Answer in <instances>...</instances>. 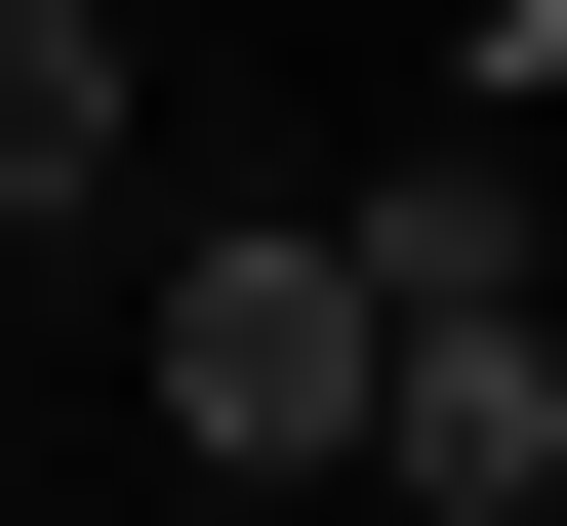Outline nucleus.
<instances>
[{
    "label": "nucleus",
    "mask_w": 567,
    "mask_h": 526,
    "mask_svg": "<svg viewBox=\"0 0 567 526\" xmlns=\"http://www.w3.org/2000/svg\"><path fill=\"white\" fill-rule=\"evenodd\" d=\"M122 364H163V486H284V526H324V486H365V244H163V324H122Z\"/></svg>",
    "instance_id": "1"
},
{
    "label": "nucleus",
    "mask_w": 567,
    "mask_h": 526,
    "mask_svg": "<svg viewBox=\"0 0 567 526\" xmlns=\"http://www.w3.org/2000/svg\"><path fill=\"white\" fill-rule=\"evenodd\" d=\"M365 526H567V324H405L365 364Z\"/></svg>",
    "instance_id": "2"
},
{
    "label": "nucleus",
    "mask_w": 567,
    "mask_h": 526,
    "mask_svg": "<svg viewBox=\"0 0 567 526\" xmlns=\"http://www.w3.org/2000/svg\"><path fill=\"white\" fill-rule=\"evenodd\" d=\"M324 244H365V324H567V244H527V163H365Z\"/></svg>",
    "instance_id": "3"
},
{
    "label": "nucleus",
    "mask_w": 567,
    "mask_h": 526,
    "mask_svg": "<svg viewBox=\"0 0 567 526\" xmlns=\"http://www.w3.org/2000/svg\"><path fill=\"white\" fill-rule=\"evenodd\" d=\"M122 203V0H0V244Z\"/></svg>",
    "instance_id": "4"
},
{
    "label": "nucleus",
    "mask_w": 567,
    "mask_h": 526,
    "mask_svg": "<svg viewBox=\"0 0 567 526\" xmlns=\"http://www.w3.org/2000/svg\"><path fill=\"white\" fill-rule=\"evenodd\" d=\"M163 526H284V486H163Z\"/></svg>",
    "instance_id": "5"
}]
</instances>
